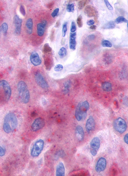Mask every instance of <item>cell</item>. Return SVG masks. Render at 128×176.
<instances>
[{
    "instance_id": "cell-1",
    "label": "cell",
    "mask_w": 128,
    "mask_h": 176,
    "mask_svg": "<svg viewBox=\"0 0 128 176\" xmlns=\"http://www.w3.org/2000/svg\"><path fill=\"white\" fill-rule=\"evenodd\" d=\"M18 125V120L14 114L10 112L7 114L4 118L3 129L7 133L13 132Z\"/></svg>"
},
{
    "instance_id": "cell-2",
    "label": "cell",
    "mask_w": 128,
    "mask_h": 176,
    "mask_svg": "<svg viewBox=\"0 0 128 176\" xmlns=\"http://www.w3.org/2000/svg\"><path fill=\"white\" fill-rule=\"evenodd\" d=\"M11 94V88L9 82L5 80L0 81V103L8 102Z\"/></svg>"
},
{
    "instance_id": "cell-3",
    "label": "cell",
    "mask_w": 128,
    "mask_h": 176,
    "mask_svg": "<svg viewBox=\"0 0 128 176\" xmlns=\"http://www.w3.org/2000/svg\"><path fill=\"white\" fill-rule=\"evenodd\" d=\"M90 108V104L87 101L79 102L76 107L75 116L78 121L83 120L86 118L87 111Z\"/></svg>"
},
{
    "instance_id": "cell-4",
    "label": "cell",
    "mask_w": 128,
    "mask_h": 176,
    "mask_svg": "<svg viewBox=\"0 0 128 176\" xmlns=\"http://www.w3.org/2000/svg\"><path fill=\"white\" fill-rule=\"evenodd\" d=\"M18 89L21 101L24 104L28 103L30 94L26 84L23 81H19L18 84Z\"/></svg>"
},
{
    "instance_id": "cell-5",
    "label": "cell",
    "mask_w": 128,
    "mask_h": 176,
    "mask_svg": "<svg viewBox=\"0 0 128 176\" xmlns=\"http://www.w3.org/2000/svg\"><path fill=\"white\" fill-rule=\"evenodd\" d=\"M44 141L42 139L37 140L31 149V154L33 157L38 156L43 149Z\"/></svg>"
},
{
    "instance_id": "cell-6",
    "label": "cell",
    "mask_w": 128,
    "mask_h": 176,
    "mask_svg": "<svg viewBox=\"0 0 128 176\" xmlns=\"http://www.w3.org/2000/svg\"><path fill=\"white\" fill-rule=\"evenodd\" d=\"M114 127L115 130L119 133H123L126 131L127 123L125 120L121 118H117L114 122Z\"/></svg>"
},
{
    "instance_id": "cell-7",
    "label": "cell",
    "mask_w": 128,
    "mask_h": 176,
    "mask_svg": "<svg viewBox=\"0 0 128 176\" xmlns=\"http://www.w3.org/2000/svg\"><path fill=\"white\" fill-rule=\"evenodd\" d=\"M101 145L100 139L97 137L93 138L90 142V153L93 156H95L97 153Z\"/></svg>"
},
{
    "instance_id": "cell-8",
    "label": "cell",
    "mask_w": 128,
    "mask_h": 176,
    "mask_svg": "<svg viewBox=\"0 0 128 176\" xmlns=\"http://www.w3.org/2000/svg\"><path fill=\"white\" fill-rule=\"evenodd\" d=\"M45 125L44 119L41 118H36L33 122L31 126V129L33 131L36 132L42 129Z\"/></svg>"
},
{
    "instance_id": "cell-9",
    "label": "cell",
    "mask_w": 128,
    "mask_h": 176,
    "mask_svg": "<svg viewBox=\"0 0 128 176\" xmlns=\"http://www.w3.org/2000/svg\"><path fill=\"white\" fill-rule=\"evenodd\" d=\"M35 79L38 85L43 89H47L49 87L48 83L46 81L43 76L39 72L35 74Z\"/></svg>"
},
{
    "instance_id": "cell-10",
    "label": "cell",
    "mask_w": 128,
    "mask_h": 176,
    "mask_svg": "<svg viewBox=\"0 0 128 176\" xmlns=\"http://www.w3.org/2000/svg\"><path fill=\"white\" fill-rule=\"evenodd\" d=\"M107 165V162L106 158L104 157L100 158L96 165V171L97 172H102L105 169Z\"/></svg>"
},
{
    "instance_id": "cell-11",
    "label": "cell",
    "mask_w": 128,
    "mask_h": 176,
    "mask_svg": "<svg viewBox=\"0 0 128 176\" xmlns=\"http://www.w3.org/2000/svg\"><path fill=\"white\" fill-rule=\"evenodd\" d=\"M14 23L15 26V33L17 35H19L21 32V28L22 20L20 19L17 15L15 16L14 17Z\"/></svg>"
},
{
    "instance_id": "cell-12",
    "label": "cell",
    "mask_w": 128,
    "mask_h": 176,
    "mask_svg": "<svg viewBox=\"0 0 128 176\" xmlns=\"http://www.w3.org/2000/svg\"><path fill=\"white\" fill-rule=\"evenodd\" d=\"M85 14L88 18H92L97 16L98 11L95 8L91 5H87L85 10Z\"/></svg>"
},
{
    "instance_id": "cell-13",
    "label": "cell",
    "mask_w": 128,
    "mask_h": 176,
    "mask_svg": "<svg viewBox=\"0 0 128 176\" xmlns=\"http://www.w3.org/2000/svg\"><path fill=\"white\" fill-rule=\"evenodd\" d=\"M95 127V121L92 116H90L86 121V129L87 133H90L94 129Z\"/></svg>"
},
{
    "instance_id": "cell-14",
    "label": "cell",
    "mask_w": 128,
    "mask_h": 176,
    "mask_svg": "<svg viewBox=\"0 0 128 176\" xmlns=\"http://www.w3.org/2000/svg\"><path fill=\"white\" fill-rule=\"evenodd\" d=\"M30 61L34 66H38L41 65V61L38 54L33 52L30 56Z\"/></svg>"
},
{
    "instance_id": "cell-15",
    "label": "cell",
    "mask_w": 128,
    "mask_h": 176,
    "mask_svg": "<svg viewBox=\"0 0 128 176\" xmlns=\"http://www.w3.org/2000/svg\"><path fill=\"white\" fill-rule=\"evenodd\" d=\"M47 25V21L46 20H43L41 23L38 24L37 26V33L39 36H43Z\"/></svg>"
},
{
    "instance_id": "cell-16",
    "label": "cell",
    "mask_w": 128,
    "mask_h": 176,
    "mask_svg": "<svg viewBox=\"0 0 128 176\" xmlns=\"http://www.w3.org/2000/svg\"><path fill=\"white\" fill-rule=\"evenodd\" d=\"M75 134L76 137L78 141H82L85 138V132L82 127L78 125L76 128Z\"/></svg>"
},
{
    "instance_id": "cell-17",
    "label": "cell",
    "mask_w": 128,
    "mask_h": 176,
    "mask_svg": "<svg viewBox=\"0 0 128 176\" xmlns=\"http://www.w3.org/2000/svg\"><path fill=\"white\" fill-rule=\"evenodd\" d=\"M65 168L64 164L60 162L56 167V175L57 176H65Z\"/></svg>"
},
{
    "instance_id": "cell-18",
    "label": "cell",
    "mask_w": 128,
    "mask_h": 176,
    "mask_svg": "<svg viewBox=\"0 0 128 176\" xmlns=\"http://www.w3.org/2000/svg\"><path fill=\"white\" fill-rule=\"evenodd\" d=\"M76 33H71L70 37V49L73 50H75L76 49Z\"/></svg>"
},
{
    "instance_id": "cell-19",
    "label": "cell",
    "mask_w": 128,
    "mask_h": 176,
    "mask_svg": "<svg viewBox=\"0 0 128 176\" xmlns=\"http://www.w3.org/2000/svg\"><path fill=\"white\" fill-rule=\"evenodd\" d=\"M33 20L31 18H29L26 20V27L28 34H31L33 33Z\"/></svg>"
},
{
    "instance_id": "cell-20",
    "label": "cell",
    "mask_w": 128,
    "mask_h": 176,
    "mask_svg": "<svg viewBox=\"0 0 128 176\" xmlns=\"http://www.w3.org/2000/svg\"><path fill=\"white\" fill-rule=\"evenodd\" d=\"M102 88L103 90L105 92H110L112 89V84L108 82H105L102 83Z\"/></svg>"
},
{
    "instance_id": "cell-21",
    "label": "cell",
    "mask_w": 128,
    "mask_h": 176,
    "mask_svg": "<svg viewBox=\"0 0 128 176\" xmlns=\"http://www.w3.org/2000/svg\"><path fill=\"white\" fill-rule=\"evenodd\" d=\"M115 27H116V24L114 22L110 21L107 23L103 26L102 28L104 29H112L114 28Z\"/></svg>"
},
{
    "instance_id": "cell-22",
    "label": "cell",
    "mask_w": 128,
    "mask_h": 176,
    "mask_svg": "<svg viewBox=\"0 0 128 176\" xmlns=\"http://www.w3.org/2000/svg\"><path fill=\"white\" fill-rule=\"evenodd\" d=\"M67 54V50L64 47H62L60 49L58 52V55L60 58H63Z\"/></svg>"
},
{
    "instance_id": "cell-23",
    "label": "cell",
    "mask_w": 128,
    "mask_h": 176,
    "mask_svg": "<svg viewBox=\"0 0 128 176\" xmlns=\"http://www.w3.org/2000/svg\"><path fill=\"white\" fill-rule=\"evenodd\" d=\"M71 85V82L70 81H67L64 84V88H63V92L64 94H68L70 91Z\"/></svg>"
},
{
    "instance_id": "cell-24",
    "label": "cell",
    "mask_w": 128,
    "mask_h": 176,
    "mask_svg": "<svg viewBox=\"0 0 128 176\" xmlns=\"http://www.w3.org/2000/svg\"><path fill=\"white\" fill-rule=\"evenodd\" d=\"M101 45L104 47H108V48H111L112 46V44L110 41L107 40H103L101 42Z\"/></svg>"
},
{
    "instance_id": "cell-25",
    "label": "cell",
    "mask_w": 128,
    "mask_h": 176,
    "mask_svg": "<svg viewBox=\"0 0 128 176\" xmlns=\"http://www.w3.org/2000/svg\"><path fill=\"white\" fill-rule=\"evenodd\" d=\"M116 23L117 24H119L122 23H127L128 20L123 16H119L115 20Z\"/></svg>"
},
{
    "instance_id": "cell-26",
    "label": "cell",
    "mask_w": 128,
    "mask_h": 176,
    "mask_svg": "<svg viewBox=\"0 0 128 176\" xmlns=\"http://www.w3.org/2000/svg\"><path fill=\"white\" fill-rule=\"evenodd\" d=\"M68 22L64 23L62 26V36L63 37H65L66 35V32L67 31Z\"/></svg>"
},
{
    "instance_id": "cell-27",
    "label": "cell",
    "mask_w": 128,
    "mask_h": 176,
    "mask_svg": "<svg viewBox=\"0 0 128 176\" xmlns=\"http://www.w3.org/2000/svg\"><path fill=\"white\" fill-rule=\"evenodd\" d=\"M87 2H88V1H80L78 2V9L79 10H82L83 9V8L85 6L86 4H87Z\"/></svg>"
},
{
    "instance_id": "cell-28",
    "label": "cell",
    "mask_w": 128,
    "mask_h": 176,
    "mask_svg": "<svg viewBox=\"0 0 128 176\" xmlns=\"http://www.w3.org/2000/svg\"><path fill=\"white\" fill-rule=\"evenodd\" d=\"M1 26L3 34L4 35H6L8 30V24L6 23H3Z\"/></svg>"
},
{
    "instance_id": "cell-29",
    "label": "cell",
    "mask_w": 128,
    "mask_h": 176,
    "mask_svg": "<svg viewBox=\"0 0 128 176\" xmlns=\"http://www.w3.org/2000/svg\"><path fill=\"white\" fill-rule=\"evenodd\" d=\"M67 11L69 12H73L75 11V6L73 4H68L67 7Z\"/></svg>"
},
{
    "instance_id": "cell-30",
    "label": "cell",
    "mask_w": 128,
    "mask_h": 176,
    "mask_svg": "<svg viewBox=\"0 0 128 176\" xmlns=\"http://www.w3.org/2000/svg\"><path fill=\"white\" fill-rule=\"evenodd\" d=\"M77 24L78 27L81 28L82 27V18L81 15L79 16L78 17V18H77Z\"/></svg>"
},
{
    "instance_id": "cell-31",
    "label": "cell",
    "mask_w": 128,
    "mask_h": 176,
    "mask_svg": "<svg viewBox=\"0 0 128 176\" xmlns=\"http://www.w3.org/2000/svg\"><path fill=\"white\" fill-rule=\"evenodd\" d=\"M63 69V66L62 65H60V64H58L55 66V68H54V70L56 72H60Z\"/></svg>"
},
{
    "instance_id": "cell-32",
    "label": "cell",
    "mask_w": 128,
    "mask_h": 176,
    "mask_svg": "<svg viewBox=\"0 0 128 176\" xmlns=\"http://www.w3.org/2000/svg\"><path fill=\"white\" fill-rule=\"evenodd\" d=\"M77 30L75 23L74 21H72L71 23V33H74Z\"/></svg>"
},
{
    "instance_id": "cell-33",
    "label": "cell",
    "mask_w": 128,
    "mask_h": 176,
    "mask_svg": "<svg viewBox=\"0 0 128 176\" xmlns=\"http://www.w3.org/2000/svg\"><path fill=\"white\" fill-rule=\"evenodd\" d=\"M51 48L49 47L48 44H46L45 45L44 48V51L45 52H50L51 51Z\"/></svg>"
},
{
    "instance_id": "cell-34",
    "label": "cell",
    "mask_w": 128,
    "mask_h": 176,
    "mask_svg": "<svg viewBox=\"0 0 128 176\" xmlns=\"http://www.w3.org/2000/svg\"><path fill=\"white\" fill-rule=\"evenodd\" d=\"M104 2L106 6H107V8H108V10H113V7L111 5L110 3L108 1H104Z\"/></svg>"
},
{
    "instance_id": "cell-35",
    "label": "cell",
    "mask_w": 128,
    "mask_h": 176,
    "mask_svg": "<svg viewBox=\"0 0 128 176\" xmlns=\"http://www.w3.org/2000/svg\"><path fill=\"white\" fill-rule=\"evenodd\" d=\"M59 11V9L58 8L55 9L51 13V16L53 18H55L56 16H57L58 14Z\"/></svg>"
},
{
    "instance_id": "cell-36",
    "label": "cell",
    "mask_w": 128,
    "mask_h": 176,
    "mask_svg": "<svg viewBox=\"0 0 128 176\" xmlns=\"http://www.w3.org/2000/svg\"><path fill=\"white\" fill-rule=\"evenodd\" d=\"M6 153V150L0 146V156H4Z\"/></svg>"
},
{
    "instance_id": "cell-37",
    "label": "cell",
    "mask_w": 128,
    "mask_h": 176,
    "mask_svg": "<svg viewBox=\"0 0 128 176\" xmlns=\"http://www.w3.org/2000/svg\"><path fill=\"white\" fill-rule=\"evenodd\" d=\"M20 11L22 14L25 16L26 15V11H25V7L23 5H21L20 7Z\"/></svg>"
},
{
    "instance_id": "cell-38",
    "label": "cell",
    "mask_w": 128,
    "mask_h": 176,
    "mask_svg": "<svg viewBox=\"0 0 128 176\" xmlns=\"http://www.w3.org/2000/svg\"><path fill=\"white\" fill-rule=\"evenodd\" d=\"M94 24L95 21L94 20H93V19H91V20H89L87 22V25L90 26L94 25Z\"/></svg>"
},
{
    "instance_id": "cell-39",
    "label": "cell",
    "mask_w": 128,
    "mask_h": 176,
    "mask_svg": "<svg viewBox=\"0 0 128 176\" xmlns=\"http://www.w3.org/2000/svg\"><path fill=\"white\" fill-rule=\"evenodd\" d=\"M95 36L93 34H91L89 35L88 36V38L90 40H94L95 39Z\"/></svg>"
},
{
    "instance_id": "cell-40",
    "label": "cell",
    "mask_w": 128,
    "mask_h": 176,
    "mask_svg": "<svg viewBox=\"0 0 128 176\" xmlns=\"http://www.w3.org/2000/svg\"><path fill=\"white\" fill-rule=\"evenodd\" d=\"M128 134H126L125 136H124V142L125 143H127V144H128Z\"/></svg>"
},
{
    "instance_id": "cell-41",
    "label": "cell",
    "mask_w": 128,
    "mask_h": 176,
    "mask_svg": "<svg viewBox=\"0 0 128 176\" xmlns=\"http://www.w3.org/2000/svg\"><path fill=\"white\" fill-rule=\"evenodd\" d=\"M97 28V26L96 25H93L92 26H90V29L92 30H95Z\"/></svg>"
},
{
    "instance_id": "cell-42",
    "label": "cell",
    "mask_w": 128,
    "mask_h": 176,
    "mask_svg": "<svg viewBox=\"0 0 128 176\" xmlns=\"http://www.w3.org/2000/svg\"><path fill=\"white\" fill-rule=\"evenodd\" d=\"M2 31H3V30H2V26H0V35L1 34Z\"/></svg>"
}]
</instances>
